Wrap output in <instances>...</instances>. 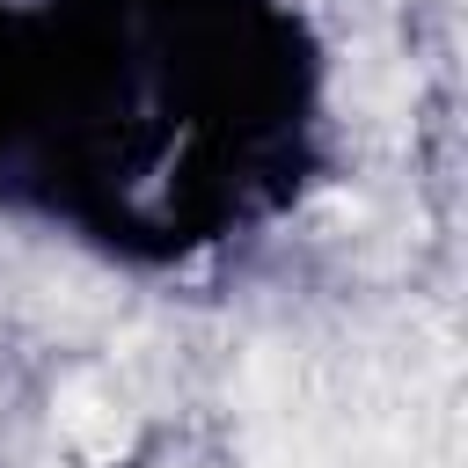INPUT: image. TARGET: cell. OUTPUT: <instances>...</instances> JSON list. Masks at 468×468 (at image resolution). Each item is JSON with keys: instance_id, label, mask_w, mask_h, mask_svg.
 <instances>
[{"instance_id": "obj_1", "label": "cell", "mask_w": 468, "mask_h": 468, "mask_svg": "<svg viewBox=\"0 0 468 468\" xmlns=\"http://www.w3.org/2000/svg\"><path fill=\"white\" fill-rule=\"evenodd\" d=\"M58 431L88 453V461H110L132 446V402L110 373H73L58 388Z\"/></svg>"}]
</instances>
